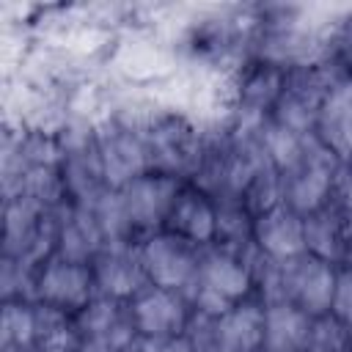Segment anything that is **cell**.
Segmentation results:
<instances>
[{"instance_id":"cell-1","label":"cell","mask_w":352,"mask_h":352,"mask_svg":"<svg viewBox=\"0 0 352 352\" xmlns=\"http://www.w3.org/2000/svg\"><path fill=\"white\" fill-rule=\"evenodd\" d=\"M256 264L258 250L239 253L223 245L201 248L198 280L190 292V305L195 316L217 319L236 302L256 294Z\"/></svg>"},{"instance_id":"cell-2","label":"cell","mask_w":352,"mask_h":352,"mask_svg":"<svg viewBox=\"0 0 352 352\" xmlns=\"http://www.w3.org/2000/svg\"><path fill=\"white\" fill-rule=\"evenodd\" d=\"M140 126L148 168L176 176L182 182H192L206 148V126H201L195 118L176 107L148 110L140 118Z\"/></svg>"},{"instance_id":"cell-3","label":"cell","mask_w":352,"mask_h":352,"mask_svg":"<svg viewBox=\"0 0 352 352\" xmlns=\"http://www.w3.org/2000/svg\"><path fill=\"white\" fill-rule=\"evenodd\" d=\"M55 231L58 212L44 209L25 195H6L3 258H14L36 270L47 256L55 253Z\"/></svg>"},{"instance_id":"cell-4","label":"cell","mask_w":352,"mask_h":352,"mask_svg":"<svg viewBox=\"0 0 352 352\" xmlns=\"http://www.w3.org/2000/svg\"><path fill=\"white\" fill-rule=\"evenodd\" d=\"M333 80H336V74L322 58H311V60L286 66L283 88H280V96H278L270 118L297 135H314V121H316L319 104H322L327 88L333 85Z\"/></svg>"},{"instance_id":"cell-5","label":"cell","mask_w":352,"mask_h":352,"mask_svg":"<svg viewBox=\"0 0 352 352\" xmlns=\"http://www.w3.org/2000/svg\"><path fill=\"white\" fill-rule=\"evenodd\" d=\"M187 336L195 352H261L264 300L253 294L217 319L192 316Z\"/></svg>"},{"instance_id":"cell-6","label":"cell","mask_w":352,"mask_h":352,"mask_svg":"<svg viewBox=\"0 0 352 352\" xmlns=\"http://www.w3.org/2000/svg\"><path fill=\"white\" fill-rule=\"evenodd\" d=\"M341 160L330 154L314 135L308 138L302 154L292 168L280 173L283 184V204L292 206L297 214H311L333 201L336 182H338Z\"/></svg>"},{"instance_id":"cell-7","label":"cell","mask_w":352,"mask_h":352,"mask_svg":"<svg viewBox=\"0 0 352 352\" xmlns=\"http://www.w3.org/2000/svg\"><path fill=\"white\" fill-rule=\"evenodd\" d=\"M94 143H96V154H99V162H102L110 190H121L135 176L151 170L140 118L107 116V118L96 121Z\"/></svg>"},{"instance_id":"cell-8","label":"cell","mask_w":352,"mask_h":352,"mask_svg":"<svg viewBox=\"0 0 352 352\" xmlns=\"http://www.w3.org/2000/svg\"><path fill=\"white\" fill-rule=\"evenodd\" d=\"M138 256H140L143 275L151 286L170 289V292L190 297L198 280V264H201L198 245L170 231H157L138 242Z\"/></svg>"},{"instance_id":"cell-9","label":"cell","mask_w":352,"mask_h":352,"mask_svg":"<svg viewBox=\"0 0 352 352\" xmlns=\"http://www.w3.org/2000/svg\"><path fill=\"white\" fill-rule=\"evenodd\" d=\"M94 297H96L94 270L85 261H72L52 253L33 270V289H30L33 302L77 316Z\"/></svg>"},{"instance_id":"cell-10","label":"cell","mask_w":352,"mask_h":352,"mask_svg":"<svg viewBox=\"0 0 352 352\" xmlns=\"http://www.w3.org/2000/svg\"><path fill=\"white\" fill-rule=\"evenodd\" d=\"M182 187H184V182L176 176H168L160 170H146L118 190L129 228L138 242L143 236H151L165 228V220H168L170 206Z\"/></svg>"},{"instance_id":"cell-11","label":"cell","mask_w":352,"mask_h":352,"mask_svg":"<svg viewBox=\"0 0 352 352\" xmlns=\"http://www.w3.org/2000/svg\"><path fill=\"white\" fill-rule=\"evenodd\" d=\"M126 305L135 336L140 338H182L190 333L195 316L184 294L151 283L143 286Z\"/></svg>"},{"instance_id":"cell-12","label":"cell","mask_w":352,"mask_h":352,"mask_svg":"<svg viewBox=\"0 0 352 352\" xmlns=\"http://www.w3.org/2000/svg\"><path fill=\"white\" fill-rule=\"evenodd\" d=\"M253 245L258 256L267 261L283 264L305 253V226L302 214H297L292 206L278 204L261 214L253 217Z\"/></svg>"},{"instance_id":"cell-13","label":"cell","mask_w":352,"mask_h":352,"mask_svg":"<svg viewBox=\"0 0 352 352\" xmlns=\"http://www.w3.org/2000/svg\"><path fill=\"white\" fill-rule=\"evenodd\" d=\"M91 270H94L96 294L113 297L121 302H129L143 286H148L143 267H140L138 242L135 245H104L91 261Z\"/></svg>"},{"instance_id":"cell-14","label":"cell","mask_w":352,"mask_h":352,"mask_svg":"<svg viewBox=\"0 0 352 352\" xmlns=\"http://www.w3.org/2000/svg\"><path fill=\"white\" fill-rule=\"evenodd\" d=\"M198 248H209L214 245L217 236V204L214 195H209L206 190H201L192 182H184V187L179 190L170 214L165 220V228Z\"/></svg>"},{"instance_id":"cell-15","label":"cell","mask_w":352,"mask_h":352,"mask_svg":"<svg viewBox=\"0 0 352 352\" xmlns=\"http://www.w3.org/2000/svg\"><path fill=\"white\" fill-rule=\"evenodd\" d=\"M314 138L341 162L352 157V77L336 74L319 104Z\"/></svg>"},{"instance_id":"cell-16","label":"cell","mask_w":352,"mask_h":352,"mask_svg":"<svg viewBox=\"0 0 352 352\" xmlns=\"http://www.w3.org/2000/svg\"><path fill=\"white\" fill-rule=\"evenodd\" d=\"M302 226H305V253L324 258L336 267L346 264L352 250V220L336 201L305 214Z\"/></svg>"},{"instance_id":"cell-17","label":"cell","mask_w":352,"mask_h":352,"mask_svg":"<svg viewBox=\"0 0 352 352\" xmlns=\"http://www.w3.org/2000/svg\"><path fill=\"white\" fill-rule=\"evenodd\" d=\"M104 248V236L88 204H66L58 209V231H55V253L72 261L91 264L96 253Z\"/></svg>"},{"instance_id":"cell-18","label":"cell","mask_w":352,"mask_h":352,"mask_svg":"<svg viewBox=\"0 0 352 352\" xmlns=\"http://www.w3.org/2000/svg\"><path fill=\"white\" fill-rule=\"evenodd\" d=\"M74 330L80 338H102L121 349H126L138 338L132 319H129V305L113 297H102V294H96L74 316Z\"/></svg>"},{"instance_id":"cell-19","label":"cell","mask_w":352,"mask_h":352,"mask_svg":"<svg viewBox=\"0 0 352 352\" xmlns=\"http://www.w3.org/2000/svg\"><path fill=\"white\" fill-rule=\"evenodd\" d=\"M314 316L286 300L264 302V341L261 352H308Z\"/></svg>"},{"instance_id":"cell-20","label":"cell","mask_w":352,"mask_h":352,"mask_svg":"<svg viewBox=\"0 0 352 352\" xmlns=\"http://www.w3.org/2000/svg\"><path fill=\"white\" fill-rule=\"evenodd\" d=\"M217 204V236L214 245L239 250V253H253V212L239 195H220L214 198Z\"/></svg>"},{"instance_id":"cell-21","label":"cell","mask_w":352,"mask_h":352,"mask_svg":"<svg viewBox=\"0 0 352 352\" xmlns=\"http://www.w3.org/2000/svg\"><path fill=\"white\" fill-rule=\"evenodd\" d=\"M0 346L36 352V302L33 300H3L0 308Z\"/></svg>"},{"instance_id":"cell-22","label":"cell","mask_w":352,"mask_h":352,"mask_svg":"<svg viewBox=\"0 0 352 352\" xmlns=\"http://www.w3.org/2000/svg\"><path fill=\"white\" fill-rule=\"evenodd\" d=\"M319 58L333 69V74L352 77V14L336 19L322 33Z\"/></svg>"},{"instance_id":"cell-23","label":"cell","mask_w":352,"mask_h":352,"mask_svg":"<svg viewBox=\"0 0 352 352\" xmlns=\"http://www.w3.org/2000/svg\"><path fill=\"white\" fill-rule=\"evenodd\" d=\"M352 346V330L341 324L333 314H322L311 324L308 352H344Z\"/></svg>"},{"instance_id":"cell-24","label":"cell","mask_w":352,"mask_h":352,"mask_svg":"<svg viewBox=\"0 0 352 352\" xmlns=\"http://www.w3.org/2000/svg\"><path fill=\"white\" fill-rule=\"evenodd\" d=\"M330 314L346 324L352 330V261L338 267L336 275V289H333V302H330Z\"/></svg>"},{"instance_id":"cell-25","label":"cell","mask_w":352,"mask_h":352,"mask_svg":"<svg viewBox=\"0 0 352 352\" xmlns=\"http://www.w3.org/2000/svg\"><path fill=\"white\" fill-rule=\"evenodd\" d=\"M124 352H195L190 336L182 338H135Z\"/></svg>"},{"instance_id":"cell-26","label":"cell","mask_w":352,"mask_h":352,"mask_svg":"<svg viewBox=\"0 0 352 352\" xmlns=\"http://www.w3.org/2000/svg\"><path fill=\"white\" fill-rule=\"evenodd\" d=\"M333 201L346 212V217L352 220V157L341 162L338 168V182H336V195Z\"/></svg>"},{"instance_id":"cell-27","label":"cell","mask_w":352,"mask_h":352,"mask_svg":"<svg viewBox=\"0 0 352 352\" xmlns=\"http://www.w3.org/2000/svg\"><path fill=\"white\" fill-rule=\"evenodd\" d=\"M36 352H77V344H41Z\"/></svg>"}]
</instances>
